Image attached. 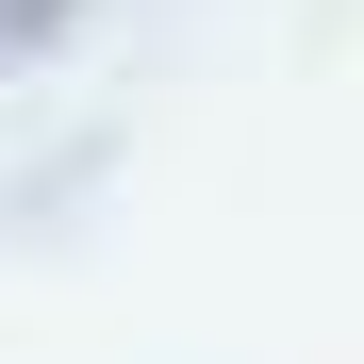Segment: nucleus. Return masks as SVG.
Listing matches in <instances>:
<instances>
[{
	"instance_id": "nucleus-1",
	"label": "nucleus",
	"mask_w": 364,
	"mask_h": 364,
	"mask_svg": "<svg viewBox=\"0 0 364 364\" xmlns=\"http://www.w3.org/2000/svg\"><path fill=\"white\" fill-rule=\"evenodd\" d=\"M50 17H67V0H0V50H17V33H50Z\"/></svg>"
}]
</instances>
